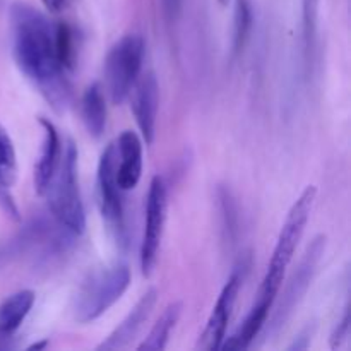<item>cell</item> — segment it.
I'll use <instances>...</instances> for the list:
<instances>
[{
	"label": "cell",
	"mask_w": 351,
	"mask_h": 351,
	"mask_svg": "<svg viewBox=\"0 0 351 351\" xmlns=\"http://www.w3.org/2000/svg\"><path fill=\"white\" fill-rule=\"evenodd\" d=\"M10 40L19 71L40 88L55 108H64L69 84L55 51L53 24L29 3L16 2L10 7Z\"/></svg>",
	"instance_id": "cell-1"
},
{
	"label": "cell",
	"mask_w": 351,
	"mask_h": 351,
	"mask_svg": "<svg viewBox=\"0 0 351 351\" xmlns=\"http://www.w3.org/2000/svg\"><path fill=\"white\" fill-rule=\"evenodd\" d=\"M315 197H317V187L307 185L288 211L287 219H285L280 235H278L276 247L273 250V257H271L269 266H267L266 276L261 285L259 298H263V300L271 302V304H274V300H276L288 266L293 259L295 250H297L298 243L304 237L305 226L311 219Z\"/></svg>",
	"instance_id": "cell-2"
},
{
	"label": "cell",
	"mask_w": 351,
	"mask_h": 351,
	"mask_svg": "<svg viewBox=\"0 0 351 351\" xmlns=\"http://www.w3.org/2000/svg\"><path fill=\"white\" fill-rule=\"evenodd\" d=\"M45 195H48V206L55 223L69 235H82L86 228V213L77 182V149L72 141L65 144Z\"/></svg>",
	"instance_id": "cell-3"
},
{
	"label": "cell",
	"mask_w": 351,
	"mask_h": 351,
	"mask_svg": "<svg viewBox=\"0 0 351 351\" xmlns=\"http://www.w3.org/2000/svg\"><path fill=\"white\" fill-rule=\"evenodd\" d=\"M130 285L127 264H115L89 274L75 297L74 315L79 324H89L101 317L112 305L122 298Z\"/></svg>",
	"instance_id": "cell-4"
},
{
	"label": "cell",
	"mask_w": 351,
	"mask_h": 351,
	"mask_svg": "<svg viewBox=\"0 0 351 351\" xmlns=\"http://www.w3.org/2000/svg\"><path fill=\"white\" fill-rule=\"evenodd\" d=\"M144 60V40L141 34H125L112 48L105 60L106 89L115 105L132 93Z\"/></svg>",
	"instance_id": "cell-5"
},
{
	"label": "cell",
	"mask_w": 351,
	"mask_h": 351,
	"mask_svg": "<svg viewBox=\"0 0 351 351\" xmlns=\"http://www.w3.org/2000/svg\"><path fill=\"white\" fill-rule=\"evenodd\" d=\"M326 245H328V239L326 235H317L311 243H308L307 250H305L304 257H302L300 264L297 269L293 271L291 278L288 280L287 287L283 290V297H281L280 304H278L276 311H274L273 317H271L269 329H267V338H273L278 332L283 329L288 319L291 317L297 305L300 304L302 298L307 293L308 287L314 281L315 273H317L319 263L322 261V256L326 254ZM266 338V339H267Z\"/></svg>",
	"instance_id": "cell-6"
},
{
	"label": "cell",
	"mask_w": 351,
	"mask_h": 351,
	"mask_svg": "<svg viewBox=\"0 0 351 351\" xmlns=\"http://www.w3.org/2000/svg\"><path fill=\"white\" fill-rule=\"evenodd\" d=\"M96 192H98V206L103 221L108 226L110 233L119 243H125V218H123V204L117 182V146L108 144L103 151L98 163V178H96Z\"/></svg>",
	"instance_id": "cell-7"
},
{
	"label": "cell",
	"mask_w": 351,
	"mask_h": 351,
	"mask_svg": "<svg viewBox=\"0 0 351 351\" xmlns=\"http://www.w3.org/2000/svg\"><path fill=\"white\" fill-rule=\"evenodd\" d=\"M165 219H167V185L156 175L147 191L146 223H144L143 243H141V269L144 276H151L158 263L161 240H163Z\"/></svg>",
	"instance_id": "cell-8"
},
{
	"label": "cell",
	"mask_w": 351,
	"mask_h": 351,
	"mask_svg": "<svg viewBox=\"0 0 351 351\" xmlns=\"http://www.w3.org/2000/svg\"><path fill=\"white\" fill-rule=\"evenodd\" d=\"M247 264L240 261L239 266L233 269L230 274L228 281L223 287L221 293H219L218 300H216L215 307H213L211 315H209L206 328L202 331L201 338H199V348L206 351H215L221 348V343L225 341L226 328H228V321L232 317L233 307H235L237 297L240 293L243 280H245Z\"/></svg>",
	"instance_id": "cell-9"
},
{
	"label": "cell",
	"mask_w": 351,
	"mask_h": 351,
	"mask_svg": "<svg viewBox=\"0 0 351 351\" xmlns=\"http://www.w3.org/2000/svg\"><path fill=\"white\" fill-rule=\"evenodd\" d=\"M132 112L136 117L143 139L146 144H153L156 134L158 106H160V86L153 72H147L143 77L137 79L132 88Z\"/></svg>",
	"instance_id": "cell-10"
},
{
	"label": "cell",
	"mask_w": 351,
	"mask_h": 351,
	"mask_svg": "<svg viewBox=\"0 0 351 351\" xmlns=\"http://www.w3.org/2000/svg\"><path fill=\"white\" fill-rule=\"evenodd\" d=\"M156 300L158 291L154 288H149L137 300V304L127 314V317L113 329L112 335L106 339H103L101 345H98V350H122L129 346L136 339V336L139 335L147 319H149L151 312H153L154 305H156Z\"/></svg>",
	"instance_id": "cell-11"
},
{
	"label": "cell",
	"mask_w": 351,
	"mask_h": 351,
	"mask_svg": "<svg viewBox=\"0 0 351 351\" xmlns=\"http://www.w3.org/2000/svg\"><path fill=\"white\" fill-rule=\"evenodd\" d=\"M115 146L119 187L122 191H132L143 175V141L132 130H123Z\"/></svg>",
	"instance_id": "cell-12"
},
{
	"label": "cell",
	"mask_w": 351,
	"mask_h": 351,
	"mask_svg": "<svg viewBox=\"0 0 351 351\" xmlns=\"http://www.w3.org/2000/svg\"><path fill=\"white\" fill-rule=\"evenodd\" d=\"M40 125L43 129V144H41V153L38 158L36 168H34V189L40 195H45L48 184L53 177L55 170L60 161L62 147L60 136L53 123L45 117H40Z\"/></svg>",
	"instance_id": "cell-13"
},
{
	"label": "cell",
	"mask_w": 351,
	"mask_h": 351,
	"mask_svg": "<svg viewBox=\"0 0 351 351\" xmlns=\"http://www.w3.org/2000/svg\"><path fill=\"white\" fill-rule=\"evenodd\" d=\"M271 307H273L271 302L257 298V304L254 305L252 311L249 312V315H247L245 321L242 322V326H240L226 341L221 343V348L219 350L237 351L250 348L252 343L256 341L257 336L263 332L264 326H266L267 322V317H269Z\"/></svg>",
	"instance_id": "cell-14"
},
{
	"label": "cell",
	"mask_w": 351,
	"mask_h": 351,
	"mask_svg": "<svg viewBox=\"0 0 351 351\" xmlns=\"http://www.w3.org/2000/svg\"><path fill=\"white\" fill-rule=\"evenodd\" d=\"M36 295L33 290H21L0 304V335L12 336L33 308Z\"/></svg>",
	"instance_id": "cell-15"
},
{
	"label": "cell",
	"mask_w": 351,
	"mask_h": 351,
	"mask_svg": "<svg viewBox=\"0 0 351 351\" xmlns=\"http://www.w3.org/2000/svg\"><path fill=\"white\" fill-rule=\"evenodd\" d=\"M319 7L321 0H302V53L307 77L312 74L317 50Z\"/></svg>",
	"instance_id": "cell-16"
},
{
	"label": "cell",
	"mask_w": 351,
	"mask_h": 351,
	"mask_svg": "<svg viewBox=\"0 0 351 351\" xmlns=\"http://www.w3.org/2000/svg\"><path fill=\"white\" fill-rule=\"evenodd\" d=\"M81 117L93 137H101L106 127V103L98 82L89 86L81 98Z\"/></svg>",
	"instance_id": "cell-17"
},
{
	"label": "cell",
	"mask_w": 351,
	"mask_h": 351,
	"mask_svg": "<svg viewBox=\"0 0 351 351\" xmlns=\"http://www.w3.org/2000/svg\"><path fill=\"white\" fill-rule=\"evenodd\" d=\"M182 308H184L182 302H173V304L168 305V307L163 311V314L160 315V319L156 321V324L153 326V329L149 331L147 338L137 346V350L158 351V350L167 348L171 331L175 329L177 322L180 321Z\"/></svg>",
	"instance_id": "cell-18"
},
{
	"label": "cell",
	"mask_w": 351,
	"mask_h": 351,
	"mask_svg": "<svg viewBox=\"0 0 351 351\" xmlns=\"http://www.w3.org/2000/svg\"><path fill=\"white\" fill-rule=\"evenodd\" d=\"M254 27V2L252 0H235L233 10V38L232 55L239 57L249 41Z\"/></svg>",
	"instance_id": "cell-19"
},
{
	"label": "cell",
	"mask_w": 351,
	"mask_h": 351,
	"mask_svg": "<svg viewBox=\"0 0 351 351\" xmlns=\"http://www.w3.org/2000/svg\"><path fill=\"white\" fill-rule=\"evenodd\" d=\"M55 33V51L64 71H72L77 58V34L75 29L65 21H60L53 26Z\"/></svg>",
	"instance_id": "cell-20"
},
{
	"label": "cell",
	"mask_w": 351,
	"mask_h": 351,
	"mask_svg": "<svg viewBox=\"0 0 351 351\" xmlns=\"http://www.w3.org/2000/svg\"><path fill=\"white\" fill-rule=\"evenodd\" d=\"M17 180V156L10 136L0 123V185L10 189Z\"/></svg>",
	"instance_id": "cell-21"
},
{
	"label": "cell",
	"mask_w": 351,
	"mask_h": 351,
	"mask_svg": "<svg viewBox=\"0 0 351 351\" xmlns=\"http://www.w3.org/2000/svg\"><path fill=\"white\" fill-rule=\"evenodd\" d=\"M219 206H221L223 213V230L226 232V240L233 242L237 233V208L233 202L232 194L226 189H219L218 192Z\"/></svg>",
	"instance_id": "cell-22"
},
{
	"label": "cell",
	"mask_w": 351,
	"mask_h": 351,
	"mask_svg": "<svg viewBox=\"0 0 351 351\" xmlns=\"http://www.w3.org/2000/svg\"><path fill=\"white\" fill-rule=\"evenodd\" d=\"M348 332H350V308L346 307L345 312H343V317L341 321L336 324L335 331L331 335V348L336 350L345 343V339L348 338Z\"/></svg>",
	"instance_id": "cell-23"
},
{
	"label": "cell",
	"mask_w": 351,
	"mask_h": 351,
	"mask_svg": "<svg viewBox=\"0 0 351 351\" xmlns=\"http://www.w3.org/2000/svg\"><path fill=\"white\" fill-rule=\"evenodd\" d=\"M0 209H2V211L5 213L9 218H12L14 221H19L21 219L19 209H17L12 195H10L9 191H7V189H3L2 185H0Z\"/></svg>",
	"instance_id": "cell-24"
},
{
	"label": "cell",
	"mask_w": 351,
	"mask_h": 351,
	"mask_svg": "<svg viewBox=\"0 0 351 351\" xmlns=\"http://www.w3.org/2000/svg\"><path fill=\"white\" fill-rule=\"evenodd\" d=\"M311 331L308 329H305L304 332H302L300 336H298L297 339H295L293 343H291L290 346H288V351H300V350H307L308 345H311Z\"/></svg>",
	"instance_id": "cell-25"
},
{
	"label": "cell",
	"mask_w": 351,
	"mask_h": 351,
	"mask_svg": "<svg viewBox=\"0 0 351 351\" xmlns=\"http://www.w3.org/2000/svg\"><path fill=\"white\" fill-rule=\"evenodd\" d=\"M41 2H43V5L47 7L50 12L58 14V12H64V10L71 5L72 0H41Z\"/></svg>",
	"instance_id": "cell-26"
},
{
	"label": "cell",
	"mask_w": 351,
	"mask_h": 351,
	"mask_svg": "<svg viewBox=\"0 0 351 351\" xmlns=\"http://www.w3.org/2000/svg\"><path fill=\"white\" fill-rule=\"evenodd\" d=\"M48 346V341H40V343H33L31 346H27V350H45Z\"/></svg>",
	"instance_id": "cell-27"
},
{
	"label": "cell",
	"mask_w": 351,
	"mask_h": 351,
	"mask_svg": "<svg viewBox=\"0 0 351 351\" xmlns=\"http://www.w3.org/2000/svg\"><path fill=\"white\" fill-rule=\"evenodd\" d=\"M228 2H230V0H218V3H219V5H223V7H225V5H228Z\"/></svg>",
	"instance_id": "cell-28"
}]
</instances>
